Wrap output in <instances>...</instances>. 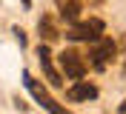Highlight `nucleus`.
I'll return each mask as SVG.
<instances>
[{
  "label": "nucleus",
  "instance_id": "1",
  "mask_svg": "<svg viewBox=\"0 0 126 114\" xmlns=\"http://www.w3.org/2000/svg\"><path fill=\"white\" fill-rule=\"evenodd\" d=\"M23 86H26V91H29L32 97H34V103H37L40 108H46L49 114H72V111H66V108H63L60 103H57V100H55L46 89H43V86L37 83V80H34V77L29 74V71H23Z\"/></svg>",
  "mask_w": 126,
  "mask_h": 114
},
{
  "label": "nucleus",
  "instance_id": "2",
  "mask_svg": "<svg viewBox=\"0 0 126 114\" xmlns=\"http://www.w3.org/2000/svg\"><path fill=\"white\" fill-rule=\"evenodd\" d=\"M118 54V46H115V40L112 37H97L92 40V49H89V63H92V68H97V71H103V68L109 66V60Z\"/></svg>",
  "mask_w": 126,
  "mask_h": 114
},
{
  "label": "nucleus",
  "instance_id": "3",
  "mask_svg": "<svg viewBox=\"0 0 126 114\" xmlns=\"http://www.w3.org/2000/svg\"><path fill=\"white\" fill-rule=\"evenodd\" d=\"M100 34H103V20H97V17L75 20V23H69V31H66V37H69V40H86V43L97 40Z\"/></svg>",
  "mask_w": 126,
  "mask_h": 114
},
{
  "label": "nucleus",
  "instance_id": "4",
  "mask_svg": "<svg viewBox=\"0 0 126 114\" xmlns=\"http://www.w3.org/2000/svg\"><path fill=\"white\" fill-rule=\"evenodd\" d=\"M60 68L63 74L72 77V80H80V77L86 74V60H83V54H78L75 49H66V51H60Z\"/></svg>",
  "mask_w": 126,
  "mask_h": 114
},
{
  "label": "nucleus",
  "instance_id": "5",
  "mask_svg": "<svg viewBox=\"0 0 126 114\" xmlns=\"http://www.w3.org/2000/svg\"><path fill=\"white\" fill-rule=\"evenodd\" d=\"M37 60H40V68H43V74L52 86H63L60 74H57V68L52 66V51H49V43H40L37 46Z\"/></svg>",
  "mask_w": 126,
  "mask_h": 114
},
{
  "label": "nucleus",
  "instance_id": "6",
  "mask_svg": "<svg viewBox=\"0 0 126 114\" xmlns=\"http://www.w3.org/2000/svg\"><path fill=\"white\" fill-rule=\"evenodd\" d=\"M66 94H69V100H94V97H97V86L86 83V80L80 77V80H78L75 86H72V89L66 91Z\"/></svg>",
  "mask_w": 126,
  "mask_h": 114
},
{
  "label": "nucleus",
  "instance_id": "7",
  "mask_svg": "<svg viewBox=\"0 0 126 114\" xmlns=\"http://www.w3.org/2000/svg\"><path fill=\"white\" fill-rule=\"evenodd\" d=\"M57 12L66 23H75L80 20V12H83V3L80 0H57Z\"/></svg>",
  "mask_w": 126,
  "mask_h": 114
},
{
  "label": "nucleus",
  "instance_id": "8",
  "mask_svg": "<svg viewBox=\"0 0 126 114\" xmlns=\"http://www.w3.org/2000/svg\"><path fill=\"white\" fill-rule=\"evenodd\" d=\"M37 31H40V40H43V43H55V40L60 37V31L55 29V23L49 20V17H43V20L37 23Z\"/></svg>",
  "mask_w": 126,
  "mask_h": 114
},
{
  "label": "nucleus",
  "instance_id": "9",
  "mask_svg": "<svg viewBox=\"0 0 126 114\" xmlns=\"http://www.w3.org/2000/svg\"><path fill=\"white\" fill-rule=\"evenodd\" d=\"M15 37H17V43H20V46H26V34H23V29H15Z\"/></svg>",
  "mask_w": 126,
  "mask_h": 114
},
{
  "label": "nucleus",
  "instance_id": "10",
  "mask_svg": "<svg viewBox=\"0 0 126 114\" xmlns=\"http://www.w3.org/2000/svg\"><path fill=\"white\" fill-rule=\"evenodd\" d=\"M120 111H123V114H126V100H123V103H120Z\"/></svg>",
  "mask_w": 126,
  "mask_h": 114
},
{
  "label": "nucleus",
  "instance_id": "11",
  "mask_svg": "<svg viewBox=\"0 0 126 114\" xmlns=\"http://www.w3.org/2000/svg\"><path fill=\"white\" fill-rule=\"evenodd\" d=\"M23 6H26V9H29V6H32V0H23Z\"/></svg>",
  "mask_w": 126,
  "mask_h": 114
},
{
  "label": "nucleus",
  "instance_id": "12",
  "mask_svg": "<svg viewBox=\"0 0 126 114\" xmlns=\"http://www.w3.org/2000/svg\"><path fill=\"white\" fill-rule=\"evenodd\" d=\"M86 3H103V0H86Z\"/></svg>",
  "mask_w": 126,
  "mask_h": 114
}]
</instances>
